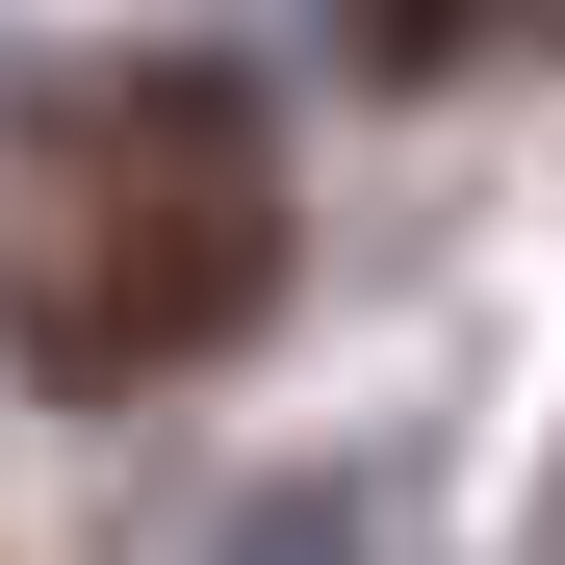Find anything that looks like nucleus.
<instances>
[{
    "mask_svg": "<svg viewBox=\"0 0 565 565\" xmlns=\"http://www.w3.org/2000/svg\"><path fill=\"white\" fill-rule=\"evenodd\" d=\"M26 386L129 412L180 360H232L282 309V154H257V77L232 52H129L104 104H52V180H26Z\"/></svg>",
    "mask_w": 565,
    "mask_h": 565,
    "instance_id": "1",
    "label": "nucleus"
},
{
    "mask_svg": "<svg viewBox=\"0 0 565 565\" xmlns=\"http://www.w3.org/2000/svg\"><path fill=\"white\" fill-rule=\"evenodd\" d=\"M437 26H489V0H360V52H437Z\"/></svg>",
    "mask_w": 565,
    "mask_h": 565,
    "instance_id": "2",
    "label": "nucleus"
},
{
    "mask_svg": "<svg viewBox=\"0 0 565 565\" xmlns=\"http://www.w3.org/2000/svg\"><path fill=\"white\" fill-rule=\"evenodd\" d=\"M334 540H360V514H334V489H309V514H282V540H232V565H334Z\"/></svg>",
    "mask_w": 565,
    "mask_h": 565,
    "instance_id": "3",
    "label": "nucleus"
}]
</instances>
